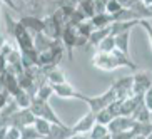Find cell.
<instances>
[{"instance_id": "cell-1", "label": "cell", "mask_w": 152, "mask_h": 139, "mask_svg": "<svg viewBox=\"0 0 152 139\" xmlns=\"http://www.w3.org/2000/svg\"><path fill=\"white\" fill-rule=\"evenodd\" d=\"M5 20H7V32H9L10 37H14L15 44H17L18 50H30L34 49V35L27 29H23L20 25V22H15L12 15L7 14L5 15Z\"/></svg>"}, {"instance_id": "cell-2", "label": "cell", "mask_w": 152, "mask_h": 139, "mask_svg": "<svg viewBox=\"0 0 152 139\" xmlns=\"http://www.w3.org/2000/svg\"><path fill=\"white\" fill-rule=\"evenodd\" d=\"M20 4L22 12L27 15H35V17H47L57 9L55 0H17Z\"/></svg>"}, {"instance_id": "cell-3", "label": "cell", "mask_w": 152, "mask_h": 139, "mask_svg": "<svg viewBox=\"0 0 152 139\" xmlns=\"http://www.w3.org/2000/svg\"><path fill=\"white\" fill-rule=\"evenodd\" d=\"M28 109L34 112L35 117L47 119V121L52 122V124H64L62 119H60V117L57 116V112L54 111V107L49 104V101H42V99H39V97H34Z\"/></svg>"}, {"instance_id": "cell-4", "label": "cell", "mask_w": 152, "mask_h": 139, "mask_svg": "<svg viewBox=\"0 0 152 139\" xmlns=\"http://www.w3.org/2000/svg\"><path fill=\"white\" fill-rule=\"evenodd\" d=\"M82 101L89 106V111H92L94 114H97L99 111L105 109L110 102L115 101V92H114L112 87H109L105 92H102V94H99V96H85L84 94Z\"/></svg>"}, {"instance_id": "cell-5", "label": "cell", "mask_w": 152, "mask_h": 139, "mask_svg": "<svg viewBox=\"0 0 152 139\" xmlns=\"http://www.w3.org/2000/svg\"><path fill=\"white\" fill-rule=\"evenodd\" d=\"M132 85H134V77L127 76V77H121V79H115L112 82V89L115 92V99L117 101H124V99L130 97L132 94Z\"/></svg>"}, {"instance_id": "cell-6", "label": "cell", "mask_w": 152, "mask_h": 139, "mask_svg": "<svg viewBox=\"0 0 152 139\" xmlns=\"http://www.w3.org/2000/svg\"><path fill=\"white\" fill-rule=\"evenodd\" d=\"M92 65L105 72H112L119 69V64H117L114 54H105V52H95L92 57Z\"/></svg>"}, {"instance_id": "cell-7", "label": "cell", "mask_w": 152, "mask_h": 139, "mask_svg": "<svg viewBox=\"0 0 152 139\" xmlns=\"http://www.w3.org/2000/svg\"><path fill=\"white\" fill-rule=\"evenodd\" d=\"M60 40H62L64 47L67 50L69 59H74V49L77 47V29L74 25H69L65 24L62 29V35H60Z\"/></svg>"}, {"instance_id": "cell-8", "label": "cell", "mask_w": 152, "mask_h": 139, "mask_svg": "<svg viewBox=\"0 0 152 139\" xmlns=\"http://www.w3.org/2000/svg\"><path fill=\"white\" fill-rule=\"evenodd\" d=\"M134 85H132V94L134 96H144L147 89L152 85V76L147 71L135 72L134 76Z\"/></svg>"}, {"instance_id": "cell-9", "label": "cell", "mask_w": 152, "mask_h": 139, "mask_svg": "<svg viewBox=\"0 0 152 139\" xmlns=\"http://www.w3.org/2000/svg\"><path fill=\"white\" fill-rule=\"evenodd\" d=\"M35 122V116H34V112L30 109H17L14 112V116L10 117V122L9 126H15L18 129H22L25 126H34Z\"/></svg>"}, {"instance_id": "cell-10", "label": "cell", "mask_w": 152, "mask_h": 139, "mask_svg": "<svg viewBox=\"0 0 152 139\" xmlns=\"http://www.w3.org/2000/svg\"><path fill=\"white\" fill-rule=\"evenodd\" d=\"M54 94L60 99H80L84 97L80 90H77L70 82H64V84H54Z\"/></svg>"}, {"instance_id": "cell-11", "label": "cell", "mask_w": 152, "mask_h": 139, "mask_svg": "<svg viewBox=\"0 0 152 139\" xmlns=\"http://www.w3.org/2000/svg\"><path fill=\"white\" fill-rule=\"evenodd\" d=\"M94 124H95V114H94L92 111H89L87 114H84V116H82L77 122H74L70 127H72V132H79V134H89L90 129L94 127Z\"/></svg>"}, {"instance_id": "cell-12", "label": "cell", "mask_w": 152, "mask_h": 139, "mask_svg": "<svg viewBox=\"0 0 152 139\" xmlns=\"http://www.w3.org/2000/svg\"><path fill=\"white\" fill-rule=\"evenodd\" d=\"M18 22H20V25H22L23 29H27L32 35L44 30V18H42V17H35V15L23 14Z\"/></svg>"}, {"instance_id": "cell-13", "label": "cell", "mask_w": 152, "mask_h": 139, "mask_svg": "<svg viewBox=\"0 0 152 139\" xmlns=\"http://www.w3.org/2000/svg\"><path fill=\"white\" fill-rule=\"evenodd\" d=\"M134 126V119L127 116H117L114 117L110 122H109L107 129L110 134H115V132H122V131H130Z\"/></svg>"}, {"instance_id": "cell-14", "label": "cell", "mask_w": 152, "mask_h": 139, "mask_svg": "<svg viewBox=\"0 0 152 139\" xmlns=\"http://www.w3.org/2000/svg\"><path fill=\"white\" fill-rule=\"evenodd\" d=\"M45 74V79L49 84H64L67 82V76L64 74V71H60L58 67H40Z\"/></svg>"}, {"instance_id": "cell-15", "label": "cell", "mask_w": 152, "mask_h": 139, "mask_svg": "<svg viewBox=\"0 0 152 139\" xmlns=\"http://www.w3.org/2000/svg\"><path fill=\"white\" fill-rule=\"evenodd\" d=\"M72 134V127L67 124H52L50 126V132L44 139H67Z\"/></svg>"}, {"instance_id": "cell-16", "label": "cell", "mask_w": 152, "mask_h": 139, "mask_svg": "<svg viewBox=\"0 0 152 139\" xmlns=\"http://www.w3.org/2000/svg\"><path fill=\"white\" fill-rule=\"evenodd\" d=\"M52 45H54V39L47 37L44 32L34 34V49H35L37 52H45V50H49Z\"/></svg>"}, {"instance_id": "cell-17", "label": "cell", "mask_w": 152, "mask_h": 139, "mask_svg": "<svg viewBox=\"0 0 152 139\" xmlns=\"http://www.w3.org/2000/svg\"><path fill=\"white\" fill-rule=\"evenodd\" d=\"M130 34H132V30L122 32V34L115 35V49L121 50L122 54H125V55H130V52H129V49H130Z\"/></svg>"}, {"instance_id": "cell-18", "label": "cell", "mask_w": 152, "mask_h": 139, "mask_svg": "<svg viewBox=\"0 0 152 139\" xmlns=\"http://www.w3.org/2000/svg\"><path fill=\"white\" fill-rule=\"evenodd\" d=\"M20 59H22V65H23V69L37 67V62H39V52H37L35 49H30V50H20Z\"/></svg>"}, {"instance_id": "cell-19", "label": "cell", "mask_w": 152, "mask_h": 139, "mask_svg": "<svg viewBox=\"0 0 152 139\" xmlns=\"http://www.w3.org/2000/svg\"><path fill=\"white\" fill-rule=\"evenodd\" d=\"M139 25V20H122V22H112L110 24V34L114 37L122 34V32L132 30V29Z\"/></svg>"}, {"instance_id": "cell-20", "label": "cell", "mask_w": 152, "mask_h": 139, "mask_svg": "<svg viewBox=\"0 0 152 139\" xmlns=\"http://www.w3.org/2000/svg\"><path fill=\"white\" fill-rule=\"evenodd\" d=\"M90 24L94 25V29H102V27H109L114 20H112V15L107 12H102V14H95L92 18H89Z\"/></svg>"}, {"instance_id": "cell-21", "label": "cell", "mask_w": 152, "mask_h": 139, "mask_svg": "<svg viewBox=\"0 0 152 139\" xmlns=\"http://www.w3.org/2000/svg\"><path fill=\"white\" fill-rule=\"evenodd\" d=\"M107 35H110V25L109 27H102V29H94L92 34H90V37H89V44L97 47Z\"/></svg>"}, {"instance_id": "cell-22", "label": "cell", "mask_w": 152, "mask_h": 139, "mask_svg": "<svg viewBox=\"0 0 152 139\" xmlns=\"http://www.w3.org/2000/svg\"><path fill=\"white\" fill-rule=\"evenodd\" d=\"M12 99L15 101V104L18 106V109H27V107H30V102H32L34 97H32L28 92H25L23 89H20Z\"/></svg>"}, {"instance_id": "cell-23", "label": "cell", "mask_w": 152, "mask_h": 139, "mask_svg": "<svg viewBox=\"0 0 152 139\" xmlns=\"http://www.w3.org/2000/svg\"><path fill=\"white\" fill-rule=\"evenodd\" d=\"M115 50V37L112 35H107L104 39L100 44L97 45V52H105V54H112Z\"/></svg>"}, {"instance_id": "cell-24", "label": "cell", "mask_w": 152, "mask_h": 139, "mask_svg": "<svg viewBox=\"0 0 152 139\" xmlns=\"http://www.w3.org/2000/svg\"><path fill=\"white\" fill-rule=\"evenodd\" d=\"M132 132L134 136H149L152 132V124L151 122H139L134 121V126H132Z\"/></svg>"}, {"instance_id": "cell-25", "label": "cell", "mask_w": 152, "mask_h": 139, "mask_svg": "<svg viewBox=\"0 0 152 139\" xmlns=\"http://www.w3.org/2000/svg\"><path fill=\"white\" fill-rule=\"evenodd\" d=\"M132 119H134V121H139V122H151V111L144 106V102L134 111Z\"/></svg>"}, {"instance_id": "cell-26", "label": "cell", "mask_w": 152, "mask_h": 139, "mask_svg": "<svg viewBox=\"0 0 152 139\" xmlns=\"http://www.w3.org/2000/svg\"><path fill=\"white\" fill-rule=\"evenodd\" d=\"M52 96H54V87H52V84H49V82L40 84L39 89H37V92H35V97L42 99V101H49Z\"/></svg>"}, {"instance_id": "cell-27", "label": "cell", "mask_w": 152, "mask_h": 139, "mask_svg": "<svg viewBox=\"0 0 152 139\" xmlns=\"http://www.w3.org/2000/svg\"><path fill=\"white\" fill-rule=\"evenodd\" d=\"M50 126L52 122H49L47 119H42V117H35V122H34V127L37 129V132L42 136V138H47L50 132Z\"/></svg>"}, {"instance_id": "cell-28", "label": "cell", "mask_w": 152, "mask_h": 139, "mask_svg": "<svg viewBox=\"0 0 152 139\" xmlns=\"http://www.w3.org/2000/svg\"><path fill=\"white\" fill-rule=\"evenodd\" d=\"M107 134H109L107 126L95 122L94 127H92V129H90V132H89V138L90 139H100V138H104V136H107Z\"/></svg>"}, {"instance_id": "cell-29", "label": "cell", "mask_w": 152, "mask_h": 139, "mask_svg": "<svg viewBox=\"0 0 152 139\" xmlns=\"http://www.w3.org/2000/svg\"><path fill=\"white\" fill-rule=\"evenodd\" d=\"M85 20H89V18L85 17V14L82 12L79 7H77L75 10H74V14L69 17V20H67V24L69 25H74V27H77L79 24H82V22H85Z\"/></svg>"}, {"instance_id": "cell-30", "label": "cell", "mask_w": 152, "mask_h": 139, "mask_svg": "<svg viewBox=\"0 0 152 139\" xmlns=\"http://www.w3.org/2000/svg\"><path fill=\"white\" fill-rule=\"evenodd\" d=\"M114 119V116H112V112L109 111L107 107L102 109V111H99L97 114H95V122H99V124H104V126H109V122Z\"/></svg>"}, {"instance_id": "cell-31", "label": "cell", "mask_w": 152, "mask_h": 139, "mask_svg": "<svg viewBox=\"0 0 152 139\" xmlns=\"http://www.w3.org/2000/svg\"><path fill=\"white\" fill-rule=\"evenodd\" d=\"M79 9L84 12L87 18H92L95 15V9H94V2L92 0H82L80 4H79Z\"/></svg>"}, {"instance_id": "cell-32", "label": "cell", "mask_w": 152, "mask_h": 139, "mask_svg": "<svg viewBox=\"0 0 152 139\" xmlns=\"http://www.w3.org/2000/svg\"><path fill=\"white\" fill-rule=\"evenodd\" d=\"M39 138H42V136L37 132L34 126H25V127L20 129V139H39Z\"/></svg>"}, {"instance_id": "cell-33", "label": "cell", "mask_w": 152, "mask_h": 139, "mask_svg": "<svg viewBox=\"0 0 152 139\" xmlns=\"http://www.w3.org/2000/svg\"><path fill=\"white\" fill-rule=\"evenodd\" d=\"M75 29H77V34H79V35L85 37V39H89L90 34H92V30H94V25L90 24V20H85V22L79 24Z\"/></svg>"}, {"instance_id": "cell-34", "label": "cell", "mask_w": 152, "mask_h": 139, "mask_svg": "<svg viewBox=\"0 0 152 139\" xmlns=\"http://www.w3.org/2000/svg\"><path fill=\"white\" fill-rule=\"evenodd\" d=\"M139 25L145 30L147 39H149V44H151V49H152V24L149 22V18H140V20H139Z\"/></svg>"}, {"instance_id": "cell-35", "label": "cell", "mask_w": 152, "mask_h": 139, "mask_svg": "<svg viewBox=\"0 0 152 139\" xmlns=\"http://www.w3.org/2000/svg\"><path fill=\"white\" fill-rule=\"evenodd\" d=\"M121 9H124V7H122V5L117 2V0H109L107 5H105V12H107V14H110V15L117 14Z\"/></svg>"}, {"instance_id": "cell-36", "label": "cell", "mask_w": 152, "mask_h": 139, "mask_svg": "<svg viewBox=\"0 0 152 139\" xmlns=\"http://www.w3.org/2000/svg\"><path fill=\"white\" fill-rule=\"evenodd\" d=\"M5 139H20V129L15 126H9L7 127V138Z\"/></svg>"}, {"instance_id": "cell-37", "label": "cell", "mask_w": 152, "mask_h": 139, "mask_svg": "<svg viewBox=\"0 0 152 139\" xmlns=\"http://www.w3.org/2000/svg\"><path fill=\"white\" fill-rule=\"evenodd\" d=\"M142 99H144V106H145L149 111H152V85L147 89V92L144 94Z\"/></svg>"}, {"instance_id": "cell-38", "label": "cell", "mask_w": 152, "mask_h": 139, "mask_svg": "<svg viewBox=\"0 0 152 139\" xmlns=\"http://www.w3.org/2000/svg\"><path fill=\"white\" fill-rule=\"evenodd\" d=\"M0 4H5L10 10H14V12H22L20 5H18L17 2H15V0H0Z\"/></svg>"}, {"instance_id": "cell-39", "label": "cell", "mask_w": 152, "mask_h": 139, "mask_svg": "<svg viewBox=\"0 0 152 139\" xmlns=\"http://www.w3.org/2000/svg\"><path fill=\"white\" fill-rule=\"evenodd\" d=\"M134 136L132 131H122V132H115V134H112V139H130Z\"/></svg>"}, {"instance_id": "cell-40", "label": "cell", "mask_w": 152, "mask_h": 139, "mask_svg": "<svg viewBox=\"0 0 152 139\" xmlns=\"http://www.w3.org/2000/svg\"><path fill=\"white\" fill-rule=\"evenodd\" d=\"M67 139H89V136L87 134H79V132H72Z\"/></svg>"}, {"instance_id": "cell-41", "label": "cell", "mask_w": 152, "mask_h": 139, "mask_svg": "<svg viewBox=\"0 0 152 139\" xmlns=\"http://www.w3.org/2000/svg\"><path fill=\"white\" fill-rule=\"evenodd\" d=\"M117 2H119V4L122 5V7H125V9H129L130 5L134 4L135 0H117Z\"/></svg>"}, {"instance_id": "cell-42", "label": "cell", "mask_w": 152, "mask_h": 139, "mask_svg": "<svg viewBox=\"0 0 152 139\" xmlns=\"http://www.w3.org/2000/svg\"><path fill=\"white\" fill-rule=\"evenodd\" d=\"M7 127H9V126H0V139L7 138Z\"/></svg>"}, {"instance_id": "cell-43", "label": "cell", "mask_w": 152, "mask_h": 139, "mask_svg": "<svg viewBox=\"0 0 152 139\" xmlns=\"http://www.w3.org/2000/svg\"><path fill=\"white\" fill-rule=\"evenodd\" d=\"M130 139H147V136H132Z\"/></svg>"}, {"instance_id": "cell-44", "label": "cell", "mask_w": 152, "mask_h": 139, "mask_svg": "<svg viewBox=\"0 0 152 139\" xmlns=\"http://www.w3.org/2000/svg\"><path fill=\"white\" fill-rule=\"evenodd\" d=\"M147 9H149V18H152V5H149Z\"/></svg>"}, {"instance_id": "cell-45", "label": "cell", "mask_w": 152, "mask_h": 139, "mask_svg": "<svg viewBox=\"0 0 152 139\" xmlns=\"http://www.w3.org/2000/svg\"><path fill=\"white\" fill-rule=\"evenodd\" d=\"M100 139H112V134H110V132H109L107 136H104V138H100Z\"/></svg>"}, {"instance_id": "cell-46", "label": "cell", "mask_w": 152, "mask_h": 139, "mask_svg": "<svg viewBox=\"0 0 152 139\" xmlns=\"http://www.w3.org/2000/svg\"><path fill=\"white\" fill-rule=\"evenodd\" d=\"M147 139H152V132H151V134H149V136H147Z\"/></svg>"}, {"instance_id": "cell-47", "label": "cell", "mask_w": 152, "mask_h": 139, "mask_svg": "<svg viewBox=\"0 0 152 139\" xmlns=\"http://www.w3.org/2000/svg\"><path fill=\"white\" fill-rule=\"evenodd\" d=\"M151 124H152V111H151Z\"/></svg>"}, {"instance_id": "cell-48", "label": "cell", "mask_w": 152, "mask_h": 139, "mask_svg": "<svg viewBox=\"0 0 152 139\" xmlns=\"http://www.w3.org/2000/svg\"><path fill=\"white\" fill-rule=\"evenodd\" d=\"M39 139H44V138H39Z\"/></svg>"}, {"instance_id": "cell-49", "label": "cell", "mask_w": 152, "mask_h": 139, "mask_svg": "<svg viewBox=\"0 0 152 139\" xmlns=\"http://www.w3.org/2000/svg\"><path fill=\"white\" fill-rule=\"evenodd\" d=\"M107 2H109V0H107Z\"/></svg>"}, {"instance_id": "cell-50", "label": "cell", "mask_w": 152, "mask_h": 139, "mask_svg": "<svg viewBox=\"0 0 152 139\" xmlns=\"http://www.w3.org/2000/svg\"><path fill=\"white\" fill-rule=\"evenodd\" d=\"M89 139H90V138H89Z\"/></svg>"}]
</instances>
